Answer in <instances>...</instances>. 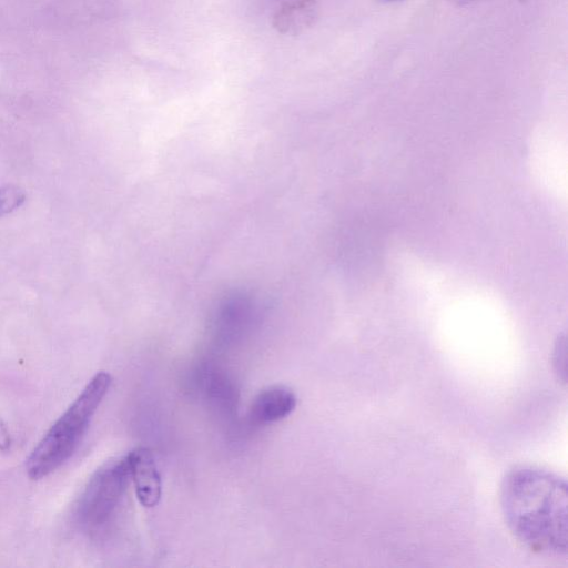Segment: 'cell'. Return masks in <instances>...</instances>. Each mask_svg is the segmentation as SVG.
I'll list each match as a JSON object with an SVG mask.
<instances>
[{
  "mask_svg": "<svg viewBox=\"0 0 568 568\" xmlns=\"http://www.w3.org/2000/svg\"><path fill=\"white\" fill-rule=\"evenodd\" d=\"M455 4H458V6H465V4H468L475 0H452Z\"/></svg>",
  "mask_w": 568,
  "mask_h": 568,
  "instance_id": "11",
  "label": "cell"
},
{
  "mask_svg": "<svg viewBox=\"0 0 568 568\" xmlns=\"http://www.w3.org/2000/svg\"><path fill=\"white\" fill-rule=\"evenodd\" d=\"M126 459L138 500L148 508L156 506L162 484L153 454L149 448L138 447L126 455Z\"/></svg>",
  "mask_w": 568,
  "mask_h": 568,
  "instance_id": "5",
  "label": "cell"
},
{
  "mask_svg": "<svg viewBox=\"0 0 568 568\" xmlns=\"http://www.w3.org/2000/svg\"><path fill=\"white\" fill-rule=\"evenodd\" d=\"M26 194L12 184L0 185V216L11 213L24 201Z\"/></svg>",
  "mask_w": 568,
  "mask_h": 568,
  "instance_id": "8",
  "label": "cell"
},
{
  "mask_svg": "<svg viewBox=\"0 0 568 568\" xmlns=\"http://www.w3.org/2000/svg\"><path fill=\"white\" fill-rule=\"evenodd\" d=\"M554 365L557 367V374H562V378L565 382V368H566V341L565 337H560L556 345V352L554 355Z\"/></svg>",
  "mask_w": 568,
  "mask_h": 568,
  "instance_id": "9",
  "label": "cell"
},
{
  "mask_svg": "<svg viewBox=\"0 0 568 568\" xmlns=\"http://www.w3.org/2000/svg\"><path fill=\"white\" fill-rule=\"evenodd\" d=\"M315 17L314 0H296L286 4L277 14V27L280 30H297L308 26Z\"/></svg>",
  "mask_w": 568,
  "mask_h": 568,
  "instance_id": "7",
  "label": "cell"
},
{
  "mask_svg": "<svg viewBox=\"0 0 568 568\" xmlns=\"http://www.w3.org/2000/svg\"><path fill=\"white\" fill-rule=\"evenodd\" d=\"M293 390L283 385H272L261 390L252 402L248 417L256 425L275 423L286 418L296 407Z\"/></svg>",
  "mask_w": 568,
  "mask_h": 568,
  "instance_id": "6",
  "label": "cell"
},
{
  "mask_svg": "<svg viewBox=\"0 0 568 568\" xmlns=\"http://www.w3.org/2000/svg\"><path fill=\"white\" fill-rule=\"evenodd\" d=\"M111 382L108 372H98L53 423L27 459L26 469L31 479L47 477L74 454Z\"/></svg>",
  "mask_w": 568,
  "mask_h": 568,
  "instance_id": "2",
  "label": "cell"
},
{
  "mask_svg": "<svg viewBox=\"0 0 568 568\" xmlns=\"http://www.w3.org/2000/svg\"><path fill=\"white\" fill-rule=\"evenodd\" d=\"M381 1H384V2H396V1H400V0H381Z\"/></svg>",
  "mask_w": 568,
  "mask_h": 568,
  "instance_id": "12",
  "label": "cell"
},
{
  "mask_svg": "<svg viewBox=\"0 0 568 568\" xmlns=\"http://www.w3.org/2000/svg\"><path fill=\"white\" fill-rule=\"evenodd\" d=\"M10 445V436L9 433L3 424V422L0 419V450H4Z\"/></svg>",
  "mask_w": 568,
  "mask_h": 568,
  "instance_id": "10",
  "label": "cell"
},
{
  "mask_svg": "<svg viewBox=\"0 0 568 568\" xmlns=\"http://www.w3.org/2000/svg\"><path fill=\"white\" fill-rule=\"evenodd\" d=\"M194 383L203 399L222 415L234 413L237 389L227 373L214 363H203L196 369Z\"/></svg>",
  "mask_w": 568,
  "mask_h": 568,
  "instance_id": "4",
  "label": "cell"
},
{
  "mask_svg": "<svg viewBox=\"0 0 568 568\" xmlns=\"http://www.w3.org/2000/svg\"><path fill=\"white\" fill-rule=\"evenodd\" d=\"M500 506L515 538L532 551L567 554V483L534 466L508 471L500 486Z\"/></svg>",
  "mask_w": 568,
  "mask_h": 568,
  "instance_id": "1",
  "label": "cell"
},
{
  "mask_svg": "<svg viewBox=\"0 0 568 568\" xmlns=\"http://www.w3.org/2000/svg\"><path fill=\"white\" fill-rule=\"evenodd\" d=\"M129 479L126 455L101 466L89 479L75 506L80 526L89 530L105 526L120 505Z\"/></svg>",
  "mask_w": 568,
  "mask_h": 568,
  "instance_id": "3",
  "label": "cell"
}]
</instances>
